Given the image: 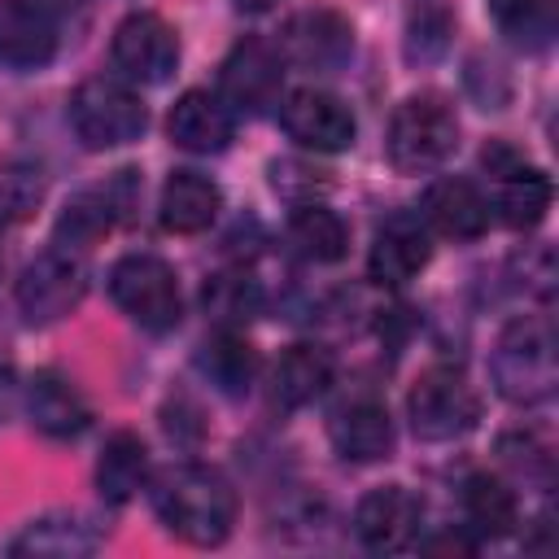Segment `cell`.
<instances>
[{"label":"cell","mask_w":559,"mask_h":559,"mask_svg":"<svg viewBox=\"0 0 559 559\" xmlns=\"http://www.w3.org/2000/svg\"><path fill=\"white\" fill-rule=\"evenodd\" d=\"M153 511L170 537L188 546H218L236 524V489L205 463H175L153 480Z\"/></svg>","instance_id":"6da1fadb"},{"label":"cell","mask_w":559,"mask_h":559,"mask_svg":"<svg viewBox=\"0 0 559 559\" xmlns=\"http://www.w3.org/2000/svg\"><path fill=\"white\" fill-rule=\"evenodd\" d=\"M493 389L511 406H542L559 389V358H555V323L546 314L511 319L493 349H489Z\"/></svg>","instance_id":"7a4b0ae2"},{"label":"cell","mask_w":559,"mask_h":559,"mask_svg":"<svg viewBox=\"0 0 559 559\" xmlns=\"http://www.w3.org/2000/svg\"><path fill=\"white\" fill-rule=\"evenodd\" d=\"M454 148H459V118L445 96L415 92L393 109L384 153L397 175H432L454 157Z\"/></svg>","instance_id":"3957f363"},{"label":"cell","mask_w":559,"mask_h":559,"mask_svg":"<svg viewBox=\"0 0 559 559\" xmlns=\"http://www.w3.org/2000/svg\"><path fill=\"white\" fill-rule=\"evenodd\" d=\"M70 127L83 140V148L105 153V148L135 144L148 127V109L127 79L92 74L70 96Z\"/></svg>","instance_id":"277c9868"},{"label":"cell","mask_w":559,"mask_h":559,"mask_svg":"<svg viewBox=\"0 0 559 559\" xmlns=\"http://www.w3.org/2000/svg\"><path fill=\"white\" fill-rule=\"evenodd\" d=\"M109 297L144 332H170L183 314L179 275L157 253H122L109 266Z\"/></svg>","instance_id":"5b68a950"},{"label":"cell","mask_w":559,"mask_h":559,"mask_svg":"<svg viewBox=\"0 0 559 559\" xmlns=\"http://www.w3.org/2000/svg\"><path fill=\"white\" fill-rule=\"evenodd\" d=\"M480 166H485L489 179H493V205H489V210H498V218H502L511 231H533V227L546 218L550 201H555L550 175H546L542 166H533V162H528L515 144H507V140H489V144L480 148Z\"/></svg>","instance_id":"8992f818"},{"label":"cell","mask_w":559,"mask_h":559,"mask_svg":"<svg viewBox=\"0 0 559 559\" xmlns=\"http://www.w3.org/2000/svg\"><path fill=\"white\" fill-rule=\"evenodd\" d=\"M406 419H411V432L419 441H454L463 432L476 428L480 419V393L467 384L463 371L454 367H428L411 397H406Z\"/></svg>","instance_id":"52a82bcc"},{"label":"cell","mask_w":559,"mask_h":559,"mask_svg":"<svg viewBox=\"0 0 559 559\" xmlns=\"http://www.w3.org/2000/svg\"><path fill=\"white\" fill-rule=\"evenodd\" d=\"M284 92V57L262 35H245L218 66V96L231 114H266Z\"/></svg>","instance_id":"ba28073f"},{"label":"cell","mask_w":559,"mask_h":559,"mask_svg":"<svg viewBox=\"0 0 559 559\" xmlns=\"http://www.w3.org/2000/svg\"><path fill=\"white\" fill-rule=\"evenodd\" d=\"M109 57H114V70L127 79V83H144V87H157L175 74L179 66V35L175 26L153 13V9H135L127 13L118 26H114V44H109Z\"/></svg>","instance_id":"9c48e42d"},{"label":"cell","mask_w":559,"mask_h":559,"mask_svg":"<svg viewBox=\"0 0 559 559\" xmlns=\"http://www.w3.org/2000/svg\"><path fill=\"white\" fill-rule=\"evenodd\" d=\"M87 293V266L74 249H44L35 262H26L22 280H17V310L26 314V323L44 328L66 319Z\"/></svg>","instance_id":"30bf717a"},{"label":"cell","mask_w":559,"mask_h":559,"mask_svg":"<svg viewBox=\"0 0 559 559\" xmlns=\"http://www.w3.org/2000/svg\"><path fill=\"white\" fill-rule=\"evenodd\" d=\"M280 57L310 74H336L354 57V26L336 9H301L280 31Z\"/></svg>","instance_id":"8fae6325"},{"label":"cell","mask_w":559,"mask_h":559,"mask_svg":"<svg viewBox=\"0 0 559 559\" xmlns=\"http://www.w3.org/2000/svg\"><path fill=\"white\" fill-rule=\"evenodd\" d=\"M135 197H140L135 170H118L109 183L74 192V197L66 201V210L57 214L52 240H57L61 249H74V253L92 249L96 240H105V236L114 231V223L135 205Z\"/></svg>","instance_id":"7c38bea8"},{"label":"cell","mask_w":559,"mask_h":559,"mask_svg":"<svg viewBox=\"0 0 559 559\" xmlns=\"http://www.w3.org/2000/svg\"><path fill=\"white\" fill-rule=\"evenodd\" d=\"M280 127L293 144L310 148V153H341L354 144V109L323 87H297L280 100Z\"/></svg>","instance_id":"4fadbf2b"},{"label":"cell","mask_w":559,"mask_h":559,"mask_svg":"<svg viewBox=\"0 0 559 559\" xmlns=\"http://www.w3.org/2000/svg\"><path fill=\"white\" fill-rule=\"evenodd\" d=\"M424 528V502L406 485H376L354 507V533L376 555H397L419 542Z\"/></svg>","instance_id":"5bb4252c"},{"label":"cell","mask_w":559,"mask_h":559,"mask_svg":"<svg viewBox=\"0 0 559 559\" xmlns=\"http://www.w3.org/2000/svg\"><path fill=\"white\" fill-rule=\"evenodd\" d=\"M432 258V231L419 214L411 210H397L389 214L376 236H371V249H367V275L384 288H397L406 280H415Z\"/></svg>","instance_id":"9a60e30c"},{"label":"cell","mask_w":559,"mask_h":559,"mask_svg":"<svg viewBox=\"0 0 559 559\" xmlns=\"http://www.w3.org/2000/svg\"><path fill=\"white\" fill-rule=\"evenodd\" d=\"M489 197L463 179V175H441L424 188V201H419V218L428 223V231L437 236H450V240H476L485 236L489 227Z\"/></svg>","instance_id":"2e32d148"},{"label":"cell","mask_w":559,"mask_h":559,"mask_svg":"<svg viewBox=\"0 0 559 559\" xmlns=\"http://www.w3.org/2000/svg\"><path fill=\"white\" fill-rule=\"evenodd\" d=\"M22 402H26V415L31 424L52 437V441H70L79 437L87 424H92V406L87 397L79 393V384L70 376H61L57 367H39L26 389H22Z\"/></svg>","instance_id":"e0dca14e"},{"label":"cell","mask_w":559,"mask_h":559,"mask_svg":"<svg viewBox=\"0 0 559 559\" xmlns=\"http://www.w3.org/2000/svg\"><path fill=\"white\" fill-rule=\"evenodd\" d=\"M332 450L345 463H380L393 454V419L380 397H354L328 419Z\"/></svg>","instance_id":"ac0fdd59"},{"label":"cell","mask_w":559,"mask_h":559,"mask_svg":"<svg viewBox=\"0 0 559 559\" xmlns=\"http://www.w3.org/2000/svg\"><path fill=\"white\" fill-rule=\"evenodd\" d=\"M57 57V17L31 9L26 0H0V66L44 70Z\"/></svg>","instance_id":"d6986e66"},{"label":"cell","mask_w":559,"mask_h":559,"mask_svg":"<svg viewBox=\"0 0 559 559\" xmlns=\"http://www.w3.org/2000/svg\"><path fill=\"white\" fill-rule=\"evenodd\" d=\"M236 135V114L223 105L218 92L192 87L170 109V140L188 153H223Z\"/></svg>","instance_id":"ffe728a7"},{"label":"cell","mask_w":559,"mask_h":559,"mask_svg":"<svg viewBox=\"0 0 559 559\" xmlns=\"http://www.w3.org/2000/svg\"><path fill=\"white\" fill-rule=\"evenodd\" d=\"M218 210H223V188L210 175H201V170H170V179L162 183L157 218L175 236L205 231L218 218Z\"/></svg>","instance_id":"44dd1931"},{"label":"cell","mask_w":559,"mask_h":559,"mask_svg":"<svg viewBox=\"0 0 559 559\" xmlns=\"http://www.w3.org/2000/svg\"><path fill=\"white\" fill-rule=\"evenodd\" d=\"M336 380V358L332 349L314 345V341H297L280 354L275 371H271V393L280 406L297 411V406H310L314 397H323Z\"/></svg>","instance_id":"7402d4cb"},{"label":"cell","mask_w":559,"mask_h":559,"mask_svg":"<svg viewBox=\"0 0 559 559\" xmlns=\"http://www.w3.org/2000/svg\"><path fill=\"white\" fill-rule=\"evenodd\" d=\"M459 502H463V528L476 542H498V537H511L520 528V498L502 476L472 472L463 480Z\"/></svg>","instance_id":"603a6c76"},{"label":"cell","mask_w":559,"mask_h":559,"mask_svg":"<svg viewBox=\"0 0 559 559\" xmlns=\"http://www.w3.org/2000/svg\"><path fill=\"white\" fill-rule=\"evenodd\" d=\"M197 371L223 393V397H245L258 380V349L236 332V328H218L214 336L201 341L197 349Z\"/></svg>","instance_id":"cb8c5ba5"},{"label":"cell","mask_w":559,"mask_h":559,"mask_svg":"<svg viewBox=\"0 0 559 559\" xmlns=\"http://www.w3.org/2000/svg\"><path fill=\"white\" fill-rule=\"evenodd\" d=\"M144 480H148V445L140 441V432L118 428L96 459V489L109 507H122L144 489Z\"/></svg>","instance_id":"d4e9b609"},{"label":"cell","mask_w":559,"mask_h":559,"mask_svg":"<svg viewBox=\"0 0 559 559\" xmlns=\"http://www.w3.org/2000/svg\"><path fill=\"white\" fill-rule=\"evenodd\" d=\"M100 546V533L74 515H39L22 524V533L4 546L9 555H52V559H79Z\"/></svg>","instance_id":"484cf974"},{"label":"cell","mask_w":559,"mask_h":559,"mask_svg":"<svg viewBox=\"0 0 559 559\" xmlns=\"http://www.w3.org/2000/svg\"><path fill=\"white\" fill-rule=\"evenodd\" d=\"M498 35L524 52H546L559 35V0H485Z\"/></svg>","instance_id":"4316f807"},{"label":"cell","mask_w":559,"mask_h":559,"mask_svg":"<svg viewBox=\"0 0 559 559\" xmlns=\"http://www.w3.org/2000/svg\"><path fill=\"white\" fill-rule=\"evenodd\" d=\"M288 240L310 262H341L349 249V227L336 210H328L319 201H301L288 218Z\"/></svg>","instance_id":"83f0119b"},{"label":"cell","mask_w":559,"mask_h":559,"mask_svg":"<svg viewBox=\"0 0 559 559\" xmlns=\"http://www.w3.org/2000/svg\"><path fill=\"white\" fill-rule=\"evenodd\" d=\"M201 301H205V310H210L223 328H245L249 319L262 314L266 293H262V284L240 266V271H218V275H210Z\"/></svg>","instance_id":"f1b7e54d"},{"label":"cell","mask_w":559,"mask_h":559,"mask_svg":"<svg viewBox=\"0 0 559 559\" xmlns=\"http://www.w3.org/2000/svg\"><path fill=\"white\" fill-rule=\"evenodd\" d=\"M498 454H502V463L520 480H533V485L550 489V480H555V450H550V441L542 432H511V437L498 441Z\"/></svg>","instance_id":"f546056e"},{"label":"cell","mask_w":559,"mask_h":559,"mask_svg":"<svg viewBox=\"0 0 559 559\" xmlns=\"http://www.w3.org/2000/svg\"><path fill=\"white\" fill-rule=\"evenodd\" d=\"M450 35H454V17L441 9V4H424L411 26H406V61L411 66H428L437 61L445 48H450Z\"/></svg>","instance_id":"4dcf8cb0"},{"label":"cell","mask_w":559,"mask_h":559,"mask_svg":"<svg viewBox=\"0 0 559 559\" xmlns=\"http://www.w3.org/2000/svg\"><path fill=\"white\" fill-rule=\"evenodd\" d=\"M44 197V170L31 162H4L0 166V223L26 218Z\"/></svg>","instance_id":"1f68e13d"},{"label":"cell","mask_w":559,"mask_h":559,"mask_svg":"<svg viewBox=\"0 0 559 559\" xmlns=\"http://www.w3.org/2000/svg\"><path fill=\"white\" fill-rule=\"evenodd\" d=\"M520 266H524V280L515 284L520 293H533V297H542V301H550V293H555V253L546 249V245H533L524 258H520Z\"/></svg>","instance_id":"d6a6232c"},{"label":"cell","mask_w":559,"mask_h":559,"mask_svg":"<svg viewBox=\"0 0 559 559\" xmlns=\"http://www.w3.org/2000/svg\"><path fill=\"white\" fill-rule=\"evenodd\" d=\"M166 432L179 441V445H197L201 441V415L188 397H175V406H166Z\"/></svg>","instance_id":"836d02e7"},{"label":"cell","mask_w":559,"mask_h":559,"mask_svg":"<svg viewBox=\"0 0 559 559\" xmlns=\"http://www.w3.org/2000/svg\"><path fill=\"white\" fill-rule=\"evenodd\" d=\"M26 4H31V9H39V13H48V17H57V22H61V17H66V13H79V9H83V4H87V0H26Z\"/></svg>","instance_id":"e575fe53"},{"label":"cell","mask_w":559,"mask_h":559,"mask_svg":"<svg viewBox=\"0 0 559 559\" xmlns=\"http://www.w3.org/2000/svg\"><path fill=\"white\" fill-rule=\"evenodd\" d=\"M13 397H17V380H13V371L0 362V419L13 411Z\"/></svg>","instance_id":"d590c367"},{"label":"cell","mask_w":559,"mask_h":559,"mask_svg":"<svg viewBox=\"0 0 559 559\" xmlns=\"http://www.w3.org/2000/svg\"><path fill=\"white\" fill-rule=\"evenodd\" d=\"M240 13H266V9H275L280 0H231Z\"/></svg>","instance_id":"8d00e7d4"}]
</instances>
